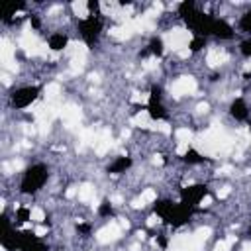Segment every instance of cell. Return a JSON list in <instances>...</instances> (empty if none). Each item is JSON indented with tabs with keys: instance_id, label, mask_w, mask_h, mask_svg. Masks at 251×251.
I'll return each mask as SVG.
<instances>
[{
	"instance_id": "obj_1",
	"label": "cell",
	"mask_w": 251,
	"mask_h": 251,
	"mask_svg": "<svg viewBox=\"0 0 251 251\" xmlns=\"http://www.w3.org/2000/svg\"><path fill=\"white\" fill-rule=\"evenodd\" d=\"M153 212L159 214L167 224L178 227V226H184V224L190 220L194 208H188V206H184L182 202L175 204V202H171V200H157L155 206H153Z\"/></svg>"
},
{
	"instance_id": "obj_2",
	"label": "cell",
	"mask_w": 251,
	"mask_h": 251,
	"mask_svg": "<svg viewBox=\"0 0 251 251\" xmlns=\"http://www.w3.org/2000/svg\"><path fill=\"white\" fill-rule=\"evenodd\" d=\"M49 176V171L43 163H35L31 165L25 173H24V178H22V184H20V190L24 194H35L47 180Z\"/></svg>"
},
{
	"instance_id": "obj_3",
	"label": "cell",
	"mask_w": 251,
	"mask_h": 251,
	"mask_svg": "<svg viewBox=\"0 0 251 251\" xmlns=\"http://www.w3.org/2000/svg\"><path fill=\"white\" fill-rule=\"evenodd\" d=\"M78 29H80V35L82 39L86 41V45H94L102 33V20L100 16H88L84 20L78 22Z\"/></svg>"
},
{
	"instance_id": "obj_4",
	"label": "cell",
	"mask_w": 251,
	"mask_h": 251,
	"mask_svg": "<svg viewBox=\"0 0 251 251\" xmlns=\"http://www.w3.org/2000/svg\"><path fill=\"white\" fill-rule=\"evenodd\" d=\"M212 22L214 18L210 14H204V12H198L186 22V25L194 31V35H200V37H206V35H212Z\"/></svg>"
},
{
	"instance_id": "obj_5",
	"label": "cell",
	"mask_w": 251,
	"mask_h": 251,
	"mask_svg": "<svg viewBox=\"0 0 251 251\" xmlns=\"http://www.w3.org/2000/svg\"><path fill=\"white\" fill-rule=\"evenodd\" d=\"M37 94H39V86H22L12 92L10 100L14 108H25L37 98Z\"/></svg>"
},
{
	"instance_id": "obj_6",
	"label": "cell",
	"mask_w": 251,
	"mask_h": 251,
	"mask_svg": "<svg viewBox=\"0 0 251 251\" xmlns=\"http://www.w3.org/2000/svg\"><path fill=\"white\" fill-rule=\"evenodd\" d=\"M208 194V186L206 184H192V186H184L180 190V202L188 208H194L204 196Z\"/></svg>"
},
{
	"instance_id": "obj_7",
	"label": "cell",
	"mask_w": 251,
	"mask_h": 251,
	"mask_svg": "<svg viewBox=\"0 0 251 251\" xmlns=\"http://www.w3.org/2000/svg\"><path fill=\"white\" fill-rule=\"evenodd\" d=\"M0 227H2V231H0V243L6 249L16 251L18 249V231L10 226V220L6 218V214H2V218H0Z\"/></svg>"
},
{
	"instance_id": "obj_8",
	"label": "cell",
	"mask_w": 251,
	"mask_h": 251,
	"mask_svg": "<svg viewBox=\"0 0 251 251\" xmlns=\"http://www.w3.org/2000/svg\"><path fill=\"white\" fill-rule=\"evenodd\" d=\"M212 35H216L220 39H231L233 37V27L226 20L214 18V22H212Z\"/></svg>"
},
{
	"instance_id": "obj_9",
	"label": "cell",
	"mask_w": 251,
	"mask_h": 251,
	"mask_svg": "<svg viewBox=\"0 0 251 251\" xmlns=\"http://www.w3.org/2000/svg\"><path fill=\"white\" fill-rule=\"evenodd\" d=\"M147 112L153 120H165L167 118V110L165 106L161 104V98H151L149 96V102H147Z\"/></svg>"
},
{
	"instance_id": "obj_10",
	"label": "cell",
	"mask_w": 251,
	"mask_h": 251,
	"mask_svg": "<svg viewBox=\"0 0 251 251\" xmlns=\"http://www.w3.org/2000/svg\"><path fill=\"white\" fill-rule=\"evenodd\" d=\"M229 114H231V118H235V120H239V122L247 120V118H249V110H247L245 100L235 98V100L231 102V106H229Z\"/></svg>"
},
{
	"instance_id": "obj_11",
	"label": "cell",
	"mask_w": 251,
	"mask_h": 251,
	"mask_svg": "<svg viewBox=\"0 0 251 251\" xmlns=\"http://www.w3.org/2000/svg\"><path fill=\"white\" fill-rule=\"evenodd\" d=\"M129 167H131V157H118V159L108 167V173L120 175V173H126Z\"/></svg>"
},
{
	"instance_id": "obj_12",
	"label": "cell",
	"mask_w": 251,
	"mask_h": 251,
	"mask_svg": "<svg viewBox=\"0 0 251 251\" xmlns=\"http://www.w3.org/2000/svg\"><path fill=\"white\" fill-rule=\"evenodd\" d=\"M178 14H180V18L184 20V24L196 14V8H194V2L192 0H184V2H180L178 4Z\"/></svg>"
},
{
	"instance_id": "obj_13",
	"label": "cell",
	"mask_w": 251,
	"mask_h": 251,
	"mask_svg": "<svg viewBox=\"0 0 251 251\" xmlns=\"http://www.w3.org/2000/svg\"><path fill=\"white\" fill-rule=\"evenodd\" d=\"M22 8H24V2H8V4H4V8H2V20L4 22H10L12 20L10 16H14Z\"/></svg>"
},
{
	"instance_id": "obj_14",
	"label": "cell",
	"mask_w": 251,
	"mask_h": 251,
	"mask_svg": "<svg viewBox=\"0 0 251 251\" xmlns=\"http://www.w3.org/2000/svg\"><path fill=\"white\" fill-rule=\"evenodd\" d=\"M67 43H69V39H67L65 33H53V35L49 37V47H51L53 51H61L63 47H67Z\"/></svg>"
},
{
	"instance_id": "obj_15",
	"label": "cell",
	"mask_w": 251,
	"mask_h": 251,
	"mask_svg": "<svg viewBox=\"0 0 251 251\" xmlns=\"http://www.w3.org/2000/svg\"><path fill=\"white\" fill-rule=\"evenodd\" d=\"M182 161H184V163H188V165H198V163H204V161H206V157H202L196 149H188V151L182 155Z\"/></svg>"
},
{
	"instance_id": "obj_16",
	"label": "cell",
	"mask_w": 251,
	"mask_h": 251,
	"mask_svg": "<svg viewBox=\"0 0 251 251\" xmlns=\"http://www.w3.org/2000/svg\"><path fill=\"white\" fill-rule=\"evenodd\" d=\"M147 51H149L151 55L161 57V55H163V39H161V37H153V39L149 41V45H147Z\"/></svg>"
},
{
	"instance_id": "obj_17",
	"label": "cell",
	"mask_w": 251,
	"mask_h": 251,
	"mask_svg": "<svg viewBox=\"0 0 251 251\" xmlns=\"http://www.w3.org/2000/svg\"><path fill=\"white\" fill-rule=\"evenodd\" d=\"M204 45H206V37H200V35H194L188 47H190V51H194V53H196V51H200V49H202Z\"/></svg>"
},
{
	"instance_id": "obj_18",
	"label": "cell",
	"mask_w": 251,
	"mask_h": 251,
	"mask_svg": "<svg viewBox=\"0 0 251 251\" xmlns=\"http://www.w3.org/2000/svg\"><path fill=\"white\" fill-rule=\"evenodd\" d=\"M239 27H241L243 31H251V10L245 12V14L241 16V20H239Z\"/></svg>"
},
{
	"instance_id": "obj_19",
	"label": "cell",
	"mask_w": 251,
	"mask_h": 251,
	"mask_svg": "<svg viewBox=\"0 0 251 251\" xmlns=\"http://www.w3.org/2000/svg\"><path fill=\"white\" fill-rule=\"evenodd\" d=\"M24 251H49V249H47V245H45L41 239H35V241H33V243H29Z\"/></svg>"
},
{
	"instance_id": "obj_20",
	"label": "cell",
	"mask_w": 251,
	"mask_h": 251,
	"mask_svg": "<svg viewBox=\"0 0 251 251\" xmlns=\"http://www.w3.org/2000/svg\"><path fill=\"white\" fill-rule=\"evenodd\" d=\"M98 214H100V216H112V214H114V210H112L110 202H106V200H104V202L100 204V208H98Z\"/></svg>"
},
{
	"instance_id": "obj_21",
	"label": "cell",
	"mask_w": 251,
	"mask_h": 251,
	"mask_svg": "<svg viewBox=\"0 0 251 251\" xmlns=\"http://www.w3.org/2000/svg\"><path fill=\"white\" fill-rule=\"evenodd\" d=\"M16 220H18V222H27V220H29V210H27V208H18Z\"/></svg>"
},
{
	"instance_id": "obj_22",
	"label": "cell",
	"mask_w": 251,
	"mask_h": 251,
	"mask_svg": "<svg viewBox=\"0 0 251 251\" xmlns=\"http://www.w3.org/2000/svg\"><path fill=\"white\" fill-rule=\"evenodd\" d=\"M239 51H241V55H245V57H251V39H245V41H241V45H239Z\"/></svg>"
},
{
	"instance_id": "obj_23",
	"label": "cell",
	"mask_w": 251,
	"mask_h": 251,
	"mask_svg": "<svg viewBox=\"0 0 251 251\" xmlns=\"http://www.w3.org/2000/svg\"><path fill=\"white\" fill-rule=\"evenodd\" d=\"M86 8H88V12H90V16H98V10H100V4H98V0H88V4H86Z\"/></svg>"
},
{
	"instance_id": "obj_24",
	"label": "cell",
	"mask_w": 251,
	"mask_h": 251,
	"mask_svg": "<svg viewBox=\"0 0 251 251\" xmlns=\"http://www.w3.org/2000/svg\"><path fill=\"white\" fill-rule=\"evenodd\" d=\"M76 229H78L80 233H90V226H88V224H78Z\"/></svg>"
},
{
	"instance_id": "obj_25",
	"label": "cell",
	"mask_w": 251,
	"mask_h": 251,
	"mask_svg": "<svg viewBox=\"0 0 251 251\" xmlns=\"http://www.w3.org/2000/svg\"><path fill=\"white\" fill-rule=\"evenodd\" d=\"M31 25H33V27H39V20H37L35 16H31Z\"/></svg>"
},
{
	"instance_id": "obj_26",
	"label": "cell",
	"mask_w": 251,
	"mask_h": 251,
	"mask_svg": "<svg viewBox=\"0 0 251 251\" xmlns=\"http://www.w3.org/2000/svg\"><path fill=\"white\" fill-rule=\"evenodd\" d=\"M157 241H159V245H161V247H167V239H165V237H159Z\"/></svg>"
},
{
	"instance_id": "obj_27",
	"label": "cell",
	"mask_w": 251,
	"mask_h": 251,
	"mask_svg": "<svg viewBox=\"0 0 251 251\" xmlns=\"http://www.w3.org/2000/svg\"><path fill=\"white\" fill-rule=\"evenodd\" d=\"M249 127H251V118H249Z\"/></svg>"
},
{
	"instance_id": "obj_28",
	"label": "cell",
	"mask_w": 251,
	"mask_h": 251,
	"mask_svg": "<svg viewBox=\"0 0 251 251\" xmlns=\"http://www.w3.org/2000/svg\"><path fill=\"white\" fill-rule=\"evenodd\" d=\"M249 233H251V229H249Z\"/></svg>"
}]
</instances>
